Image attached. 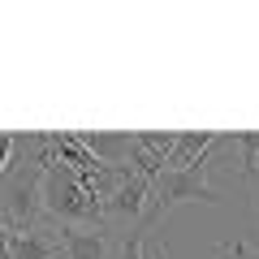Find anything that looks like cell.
<instances>
[{
    "mask_svg": "<svg viewBox=\"0 0 259 259\" xmlns=\"http://www.w3.org/2000/svg\"><path fill=\"white\" fill-rule=\"evenodd\" d=\"M216 143H221V134H177L173 156H168L164 168H190V164H199L203 156H212Z\"/></svg>",
    "mask_w": 259,
    "mask_h": 259,
    "instance_id": "ba28073f",
    "label": "cell"
},
{
    "mask_svg": "<svg viewBox=\"0 0 259 259\" xmlns=\"http://www.w3.org/2000/svg\"><path fill=\"white\" fill-rule=\"evenodd\" d=\"M207 168H212L207 156L199 160V164H190V168H164V173L151 182V194H147V207H143L139 229L147 233L151 225H156L168 207H177V203H221L216 186L207 182Z\"/></svg>",
    "mask_w": 259,
    "mask_h": 259,
    "instance_id": "7a4b0ae2",
    "label": "cell"
},
{
    "mask_svg": "<svg viewBox=\"0 0 259 259\" xmlns=\"http://www.w3.org/2000/svg\"><path fill=\"white\" fill-rule=\"evenodd\" d=\"M56 238L65 246V259H108L112 255L108 229H95V225H56Z\"/></svg>",
    "mask_w": 259,
    "mask_h": 259,
    "instance_id": "5b68a950",
    "label": "cell"
},
{
    "mask_svg": "<svg viewBox=\"0 0 259 259\" xmlns=\"http://www.w3.org/2000/svg\"><path fill=\"white\" fill-rule=\"evenodd\" d=\"M52 134H22L9 168L0 177V225L9 233L44 225V173L52 164Z\"/></svg>",
    "mask_w": 259,
    "mask_h": 259,
    "instance_id": "6da1fadb",
    "label": "cell"
},
{
    "mask_svg": "<svg viewBox=\"0 0 259 259\" xmlns=\"http://www.w3.org/2000/svg\"><path fill=\"white\" fill-rule=\"evenodd\" d=\"M233 147L242 151V177L255 182V173H259V134H233Z\"/></svg>",
    "mask_w": 259,
    "mask_h": 259,
    "instance_id": "9c48e42d",
    "label": "cell"
},
{
    "mask_svg": "<svg viewBox=\"0 0 259 259\" xmlns=\"http://www.w3.org/2000/svg\"><path fill=\"white\" fill-rule=\"evenodd\" d=\"M9 259H65V246L56 229L35 225V229H22L9 238Z\"/></svg>",
    "mask_w": 259,
    "mask_h": 259,
    "instance_id": "8992f818",
    "label": "cell"
},
{
    "mask_svg": "<svg viewBox=\"0 0 259 259\" xmlns=\"http://www.w3.org/2000/svg\"><path fill=\"white\" fill-rule=\"evenodd\" d=\"M143 238H147V233H143V229H134V233H130L125 242H121L117 259H143Z\"/></svg>",
    "mask_w": 259,
    "mask_h": 259,
    "instance_id": "30bf717a",
    "label": "cell"
},
{
    "mask_svg": "<svg viewBox=\"0 0 259 259\" xmlns=\"http://www.w3.org/2000/svg\"><path fill=\"white\" fill-rule=\"evenodd\" d=\"M44 212L56 225H95V229H104V203L61 160H52L44 173Z\"/></svg>",
    "mask_w": 259,
    "mask_h": 259,
    "instance_id": "3957f363",
    "label": "cell"
},
{
    "mask_svg": "<svg viewBox=\"0 0 259 259\" xmlns=\"http://www.w3.org/2000/svg\"><path fill=\"white\" fill-rule=\"evenodd\" d=\"M221 259H250V246H246V242H225Z\"/></svg>",
    "mask_w": 259,
    "mask_h": 259,
    "instance_id": "7c38bea8",
    "label": "cell"
},
{
    "mask_svg": "<svg viewBox=\"0 0 259 259\" xmlns=\"http://www.w3.org/2000/svg\"><path fill=\"white\" fill-rule=\"evenodd\" d=\"M78 143L108 168H125L134 156V134H78Z\"/></svg>",
    "mask_w": 259,
    "mask_h": 259,
    "instance_id": "52a82bcc",
    "label": "cell"
},
{
    "mask_svg": "<svg viewBox=\"0 0 259 259\" xmlns=\"http://www.w3.org/2000/svg\"><path fill=\"white\" fill-rule=\"evenodd\" d=\"M9 238H13V233L0 225V259H9Z\"/></svg>",
    "mask_w": 259,
    "mask_h": 259,
    "instance_id": "5bb4252c",
    "label": "cell"
},
{
    "mask_svg": "<svg viewBox=\"0 0 259 259\" xmlns=\"http://www.w3.org/2000/svg\"><path fill=\"white\" fill-rule=\"evenodd\" d=\"M13 151H18V139H13V134H0V177H5V168H9Z\"/></svg>",
    "mask_w": 259,
    "mask_h": 259,
    "instance_id": "8fae6325",
    "label": "cell"
},
{
    "mask_svg": "<svg viewBox=\"0 0 259 259\" xmlns=\"http://www.w3.org/2000/svg\"><path fill=\"white\" fill-rule=\"evenodd\" d=\"M143 259H168V250H164V246H160V242H151V246H147V250H143Z\"/></svg>",
    "mask_w": 259,
    "mask_h": 259,
    "instance_id": "4fadbf2b",
    "label": "cell"
},
{
    "mask_svg": "<svg viewBox=\"0 0 259 259\" xmlns=\"http://www.w3.org/2000/svg\"><path fill=\"white\" fill-rule=\"evenodd\" d=\"M147 194H151V177L125 168V182L104 199V221H143V207H147Z\"/></svg>",
    "mask_w": 259,
    "mask_h": 259,
    "instance_id": "277c9868",
    "label": "cell"
}]
</instances>
